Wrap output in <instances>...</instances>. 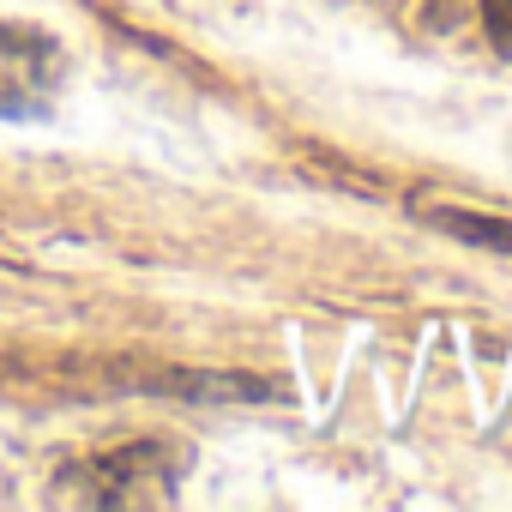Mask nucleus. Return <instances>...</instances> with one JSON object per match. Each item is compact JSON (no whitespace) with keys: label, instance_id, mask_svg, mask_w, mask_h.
Returning a JSON list of instances; mask_svg holds the SVG:
<instances>
[{"label":"nucleus","instance_id":"nucleus-3","mask_svg":"<svg viewBox=\"0 0 512 512\" xmlns=\"http://www.w3.org/2000/svg\"><path fill=\"white\" fill-rule=\"evenodd\" d=\"M410 211L428 229L452 235V241H470V247H488V253H512V217H488V211H464V205H428V199H416Z\"/></svg>","mask_w":512,"mask_h":512},{"label":"nucleus","instance_id":"nucleus-4","mask_svg":"<svg viewBox=\"0 0 512 512\" xmlns=\"http://www.w3.org/2000/svg\"><path fill=\"white\" fill-rule=\"evenodd\" d=\"M482 25L500 55H512V0H482Z\"/></svg>","mask_w":512,"mask_h":512},{"label":"nucleus","instance_id":"nucleus-1","mask_svg":"<svg viewBox=\"0 0 512 512\" xmlns=\"http://www.w3.org/2000/svg\"><path fill=\"white\" fill-rule=\"evenodd\" d=\"M61 43L37 25H0V115H37L55 97Z\"/></svg>","mask_w":512,"mask_h":512},{"label":"nucleus","instance_id":"nucleus-2","mask_svg":"<svg viewBox=\"0 0 512 512\" xmlns=\"http://www.w3.org/2000/svg\"><path fill=\"white\" fill-rule=\"evenodd\" d=\"M85 476H91V500H103V506H145V500H169L175 452H163V446H151V440H133V446L103 452Z\"/></svg>","mask_w":512,"mask_h":512}]
</instances>
